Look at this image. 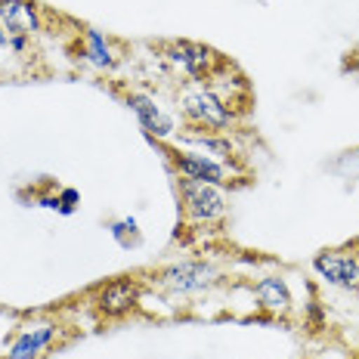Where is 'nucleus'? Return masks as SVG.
Segmentation results:
<instances>
[{
    "label": "nucleus",
    "instance_id": "obj_1",
    "mask_svg": "<svg viewBox=\"0 0 359 359\" xmlns=\"http://www.w3.org/2000/svg\"><path fill=\"white\" fill-rule=\"evenodd\" d=\"M183 118L196 127V130L220 133L233 124V109H229L226 100H220L214 90L196 87V90H186L183 93Z\"/></svg>",
    "mask_w": 359,
    "mask_h": 359
},
{
    "label": "nucleus",
    "instance_id": "obj_2",
    "mask_svg": "<svg viewBox=\"0 0 359 359\" xmlns=\"http://www.w3.org/2000/svg\"><path fill=\"white\" fill-rule=\"evenodd\" d=\"M180 198H183V214L196 223H211L226 211L220 186L201 183V180H180Z\"/></svg>",
    "mask_w": 359,
    "mask_h": 359
},
{
    "label": "nucleus",
    "instance_id": "obj_3",
    "mask_svg": "<svg viewBox=\"0 0 359 359\" xmlns=\"http://www.w3.org/2000/svg\"><path fill=\"white\" fill-rule=\"evenodd\" d=\"M158 279L174 294H198L217 282V269L211 264H201V260H183V264L161 269Z\"/></svg>",
    "mask_w": 359,
    "mask_h": 359
},
{
    "label": "nucleus",
    "instance_id": "obj_4",
    "mask_svg": "<svg viewBox=\"0 0 359 359\" xmlns=\"http://www.w3.org/2000/svg\"><path fill=\"white\" fill-rule=\"evenodd\" d=\"M168 59L174 65H180V69L189 74V78H196V81H211L214 78L211 65H220V59H217L214 50L201 47V43H189V41L170 43V47H168Z\"/></svg>",
    "mask_w": 359,
    "mask_h": 359
},
{
    "label": "nucleus",
    "instance_id": "obj_5",
    "mask_svg": "<svg viewBox=\"0 0 359 359\" xmlns=\"http://www.w3.org/2000/svg\"><path fill=\"white\" fill-rule=\"evenodd\" d=\"M140 301V285L137 279H115L106 282L100 291H96V310L106 319H118L124 313H130Z\"/></svg>",
    "mask_w": 359,
    "mask_h": 359
},
{
    "label": "nucleus",
    "instance_id": "obj_6",
    "mask_svg": "<svg viewBox=\"0 0 359 359\" xmlns=\"http://www.w3.org/2000/svg\"><path fill=\"white\" fill-rule=\"evenodd\" d=\"M127 106L133 109V115L140 118V124H143V130L149 133V137H170V133L177 130V121L168 115V111H161L158 109V102L152 100V96H146V93H130L127 96Z\"/></svg>",
    "mask_w": 359,
    "mask_h": 359
},
{
    "label": "nucleus",
    "instance_id": "obj_7",
    "mask_svg": "<svg viewBox=\"0 0 359 359\" xmlns=\"http://www.w3.org/2000/svg\"><path fill=\"white\" fill-rule=\"evenodd\" d=\"M174 170L183 174L186 180H201V183H214V186L226 183V168H223L220 161H214L211 155L180 152V155H174Z\"/></svg>",
    "mask_w": 359,
    "mask_h": 359
},
{
    "label": "nucleus",
    "instance_id": "obj_8",
    "mask_svg": "<svg viewBox=\"0 0 359 359\" xmlns=\"http://www.w3.org/2000/svg\"><path fill=\"white\" fill-rule=\"evenodd\" d=\"M313 266H316V273L332 282V285L359 291V264L353 257H344L338 251H325V254H316Z\"/></svg>",
    "mask_w": 359,
    "mask_h": 359
},
{
    "label": "nucleus",
    "instance_id": "obj_9",
    "mask_svg": "<svg viewBox=\"0 0 359 359\" xmlns=\"http://www.w3.org/2000/svg\"><path fill=\"white\" fill-rule=\"evenodd\" d=\"M0 22L6 25L10 37H32L41 32V16H37V6L32 0H0Z\"/></svg>",
    "mask_w": 359,
    "mask_h": 359
},
{
    "label": "nucleus",
    "instance_id": "obj_10",
    "mask_svg": "<svg viewBox=\"0 0 359 359\" xmlns=\"http://www.w3.org/2000/svg\"><path fill=\"white\" fill-rule=\"evenodd\" d=\"M56 338V325H41V328H28L19 334V341L10 347L6 359H37L43 347H50Z\"/></svg>",
    "mask_w": 359,
    "mask_h": 359
},
{
    "label": "nucleus",
    "instance_id": "obj_11",
    "mask_svg": "<svg viewBox=\"0 0 359 359\" xmlns=\"http://www.w3.org/2000/svg\"><path fill=\"white\" fill-rule=\"evenodd\" d=\"M254 294H257V304L269 313H285L291 306V291L285 285V279H279V276L260 279L257 285H254Z\"/></svg>",
    "mask_w": 359,
    "mask_h": 359
},
{
    "label": "nucleus",
    "instance_id": "obj_12",
    "mask_svg": "<svg viewBox=\"0 0 359 359\" xmlns=\"http://www.w3.org/2000/svg\"><path fill=\"white\" fill-rule=\"evenodd\" d=\"M84 53L90 56V62L100 65V69H111V65H115V56H111L106 37H102L100 32H93V28L84 32Z\"/></svg>",
    "mask_w": 359,
    "mask_h": 359
},
{
    "label": "nucleus",
    "instance_id": "obj_13",
    "mask_svg": "<svg viewBox=\"0 0 359 359\" xmlns=\"http://www.w3.org/2000/svg\"><path fill=\"white\" fill-rule=\"evenodd\" d=\"M189 140L192 143H198L201 149H208L211 155H220V158H229V155H233V143L223 140V137H211V133H205V137H201V133H189Z\"/></svg>",
    "mask_w": 359,
    "mask_h": 359
},
{
    "label": "nucleus",
    "instance_id": "obj_14",
    "mask_svg": "<svg viewBox=\"0 0 359 359\" xmlns=\"http://www.w3.org/2000/svg\"><path fill=\"white\" fill-rule=\"evenodd\" d=\"M62 201H65V208H72L74 201H78V192H72V189H69V192H62Z\"/></svg>",
    "mask_w": 359,
    "mask_h": 359
},
{
    "label": "nucleus",
    "instance_id": "obj_15",
    "mask_svg": "<svg viewBox=\"0 0 359 359\" xmlns=\"http://www.w3.org/2000/svg\"><path fill=\"white\" fill-rule=\"evenodd\" d=\"M356 155H359V149H356Z\"/></svg>",
    "mask_w": 359,
    "mask_h": 359
},
{
    "label": "nucleus",
    "instance_id": "obj_16",
    "mask_svg": "<svg viewBox=\"0 0 359 359\" xmlns=\"http://www.w3.org/2000/svg\"><path fill=\"white\" fill-rule=\"evenodd\" d=\"M0 25H4V22H0Z\"/></svg>",
    "mask_w": 359,
    "mask_h": 359
}]
</instances>
